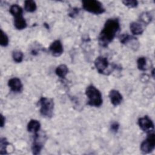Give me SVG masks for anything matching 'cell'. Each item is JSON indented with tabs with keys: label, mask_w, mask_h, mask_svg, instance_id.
<instances>
[{
	"label": "cell",
	"mask_w": 155,
	"mask_h": 155,
	"mask_svg": "<svg viewBox=\"0 0 155 155\" xmlns=\"http://www.w3.org/2000/svg\"><path fill=\"white\" fill-rule=\"evenodd\" d=\"M120 30V24L117 18H110L106 21L98 37V42L103 47H106L113 40Z\"/></svg>",
	"instance_id": "1"
},
{
	"label": "cell",
	"mask_w": 155,
	"mask_h": 155,
	"mask_svg": "<svg viewBox=\"0 0 155 155\" xmlns=\"http://www.w3.org/2000/svg\"><path fill=\"white\" fill-rule=\"evenodd\" d=\"M85 94L88 98V105L92 107H99L102 104V94L100 91L94 86L90 85L85 90Z\"/></svg>",
	"instance_id": "2"
},
{
	"label": "cell",
	"mask_w": 155,
	"mask_h": 155,
	"mask_svg": "<svg viewBox=\"0 0 155 155\" xmlns=\"http://www.w3.org/2000/svg\"><path fill=\"white\" fill-rule=\"evenodd\" d=\"M40 106V113L43 117L50 118L53 116L54 102L51 98L42 97L38 101Z\"/></svg>",
	"instance_id": "3"
},
{
	"label": "cell",
	"mask_w": 155,
	"mask_h": 155,
	"mask_svg": "<svg viewBox=\"0 0 155 155\" xmlns=\"http://www.w3.org/2000/svg\"><path fill=\"white\" fill-rule=\"evenodd\" d=\"M82 7L85 10L95 15L102 14L105 11L102 4L96 0L82 1Z\"/></svg>",
	"instance_id": "4"
},
{
	"label": "cell",
	"mask_w": 155,
	"mask_h": 155,
	"mask_svg": "<svg viewBox=\"0 0 155 155\" xmlns=\"http://www.w3.org/2000/svg\"><path fill=\"white\" fill-rule=\"evenodd\" d=\"M155 147V135L153 132L148 133V136L140 145V150L144 154L150 153Z\"/></svg>",
	"instance_id": "5"
},
{
	"label": "cell",
	"mask_w": 155,
	"mask_h": 155,
	"mask_svg": "<svg viewBox=\"0 0 155 155\" xmlns=\"http://www.w3.org/2000/svg\"><path fill=\"white\" fill-rule=\"evenodd\" d=\"M94 65L97 71L101 74H108L110 73L109 69V62L107 58L102 56H98L94 61Z\"/></svg>",
	"instance_id": "6"
},
{
	"label": "cell",
	"mask_w": 155,
	"mask_h": 155,
	"mask_svg": "<svg viewBox=\"0 0 155 155\" xmlns=\"http://www.w3.org/2000/svg\"><path fill=\"white\" fill-rule=\"evenodd\" d=\"M138 125L142 130L147 133H151L154 130L153 122L148 116L140 117L138 119Z\"/></svg>",
	"instance_id": "7"
},
{
	"label": "cell",
	"mask_w": 155,
	"mask_h": 155,
	"mask_svg": "<svg viewBox=\"0 0 155 155\" xmlns=\"http://www.w3.org/2000/svg\"><path fill=\"white\" fill-rule=\"evenodd\" d=\"M49 50L53 56L58 57L61 56L63 51V45L59 40H56L53 42L49 47Z\"/></svg>",
	"instance_id": "8"
},
{
	"label": "cell",
	"mask_w": 155,
	"mask_h": 155,
	"mask_svg": "<svg viewBox=\"0 0 155 155\" xmlns=\"http://www.w3.org/2000/svg\"><path fill=\"white\" fill-rule=\"evenodd\" d=\"M40 139L41 138L38 133L34 134L33 142L31 146V150L33 154H39L43 147V142Z\"/></svg>",
	"instance_id": "9"
},
{
	"label": "cell",
	"mask_w": 155,
	"mask_h": 155,
	"mask_svg": "<svg viewBox=\"0 0 155 155\" xmlns=\"http://www.w3.org/2000/svg\"><path fill=\"white\" fill-rule=\"evenodd\" d=\"M8 85L12 91L19 93L22 91L23 85L21 80L18 78L10 79L8 82Z\"/></svg>",
	"instance_id": "10"
},
{
	"label": "cell",
	"mask_w": 155,
	"mask_h": 155,
	"mask_svg": "<svg viewBox=\"0 0 155 155\" xmlns=\"http://www.w3.org/2000/svg\"><path fill=\"white\" fill-rule=\"evenodd\" d=\"M109 97L114 106L119 105L122 101V96L118 90H111L109 93Z\"/></svg>",
	"instance_id": "11"
},
{
	"label": "cell",
	"mask_w": 155,
	"mask_h": 155,
	"mask_svg": "<svg viewBox=\"0 0 155 155\" xmlns=\"http://www.w3.org/2000/svg\"><path fill=\"white\" fill-rule=\"evenodd\" d=\"M41 128L40 122L35 119H31L29 121L27 125V130L30 133H32L33 134L37 133Z\"/></svg>",
	"instance_id": "12"
},
{
	"label": "cell",
	"mask_w": 155,
	"mask_h": 155,
	"mask_svg": "<svg viewBox=\"0 0 155 155\" xmlns=\"http://www.w3.org/2000/svg\"><path fill=\"white\" fill-rule=\"evenodd\" d=\"M130 31L134 35H142L143 32V28L142 25L137 22H133L130 25Z\"/></svg>",
	"instance_id": "13"
},
{
	"label": "cell",
	"mask_w": 155,
	"mask_h": 155,
	"mask_svg": "<svg viewBox=\"0 0 155 155\" xmlns=\"http://www.w3.org/2000/svg\"><path fill=\"white\" fill-rule=\"evenodd\" d=\"M14 26L18 30H23L27 27V22L22 16L15 18Z\"/></svg>",
	"instance_id": "14"
},
{
	"label": "cell",
	"mask_w": 155,
	"mask_h": 155,
	"mask_svg": "<svg viewBox=\"0 0 155 155\" xmlns=\"http://www.w3.org/2000/svg\"><path fill=\"white\" fill-rule=\"evenodd\" d=\"M68 72V67L65 64H61L58 66L55 70V73L58 76L64 79L65 78L66 75Z\"/></svg>",
	"instance_id": "15"
},
{
	"label": "cell",
	"mask_w": 155,
	"mask_h": 155,
	"mask_svg": "<svg viewBox=\"0 0 155 155\" xmlns=\"http://www.w3.org/2000/svg\"><path fill=\"white\" fill-rule=\"evenodd\" d=\"M10 13L15 17H18L22 16V9L18 4H13L10 8Z\"/></svg>",
	"instance_id": "16"
},
{
	"label": "cell",
	"mask_w": 155,
	"mask_h": 155,
	"mask_svg": "<svg viewBox=\"0 0 155 155\" xmlns=\"http://www.w3.org/2000/svg\"><path fill=\"white\" fill-rule=\"evenodd\" d=\"M139 19L141 22L143 23L144 24L148 25L152 20V16L151 15L150 12H145L140 15Z\"/></svg>",
	"instance_id": "17"
},
{
	"label": "cell",
	"mask_w": 155,
	"mask_h": 155,
	"mask_svg": "<svg viewBox=\"0 0 155 155\" xmlns=\"http://www.w3.org/2000/svg\"><path fill=\"white\" fill-rule=\"evenodd\" d=\"M36 4L34 1L27 0L24 2V8L28 12H33L36 10Z\"/></svg>",
	"instance_id": "18"
},
{
	"label": "cell",
	"mask_w": 155,
	"mask_h": 155,
	"mask_svg": "<svg viewBox=\"0 0 155 155\" xmlns=\"http://www.w3.org/2000/svg\"><path fill=\"white\" fill-rule=\"evenodd\" d=\"M10 145V143L7 140L6 138L2 137L0 140V154H7V148Z\"/></svg>",
	"instance_id": "19"
},
{
	"label": "cell",
	"mask_w": 155,
	"mask_h": 155,
	"mask_svg": "<svg viewBox=\"0 0 155 155\" xmlns=\"http://www.w3.org/2000/svg\"><path fill=\"white\" fill-rule=\"evenodd\" d=\"M137 68L141 71L147 70V59L145 57H140L137 61Z\"/></svg>",
	"instance_id": "20"
},
{
	"label": "cell",
	"mask_w": 155,
	"mask_h": 155,
	"mask_svg": "<svg viewBox=\"0 0 155 155\" xmlns=\"http://www.w3.org/2000/svg\"><path fill=\"white\" fill-rule=\"evenodd\" d=\"M23 56H24V55H23L22 52H21L20 51H18V50L14 51L12 54V57H13L14 61L17 63H19L22 61Z\"/></svg>",
	"instance_id": "21"
},
{
	"label": "cell",
	"mask_w": 155,
	"mask_h": 155,
	"mask_svg": "<svg viewBox=\"0 0 155 155\" xmlns=\"http://www.w3.org/2000/svg\"><path fill=\"white\" fill-rule=\"evenodd\" d=\"M0 44L2 47H6L8 44V38L7 35L2 31V30H1Z\"/></svg>",
	"instance_id": "22"
},
{
	"label": "cell",
	"mask_w": 155,
	"mask_h": 155,
	"mask_svg": "<svg viewBox=\"0 0 155 155\" xmlns=\"http://www.w3.org/2000/svg\"><path fill=\"white\" fill-rule=\"evenodd\" d=\"M133 38V36L129 35L128 33H124L119 36V41L123 44H127Z\"/></svg>",
	"instance_id": "23"
},
{
	"label": "cell",
	"mask_w": 155,
	"mask_h": 155,
	"mask_svg": "<svg viewBox=\"0 0 155 155\" xmlns=\"http://www.w3.org/2000/svg\"><path fill=\"white\" fill-rule=\"evenodd\" d=\"M123 4L127 6L129 8H134L137 6L138 2L135 0H128V1H122Z\"/></svg>",
	"instance_id": "24"
},
{
	"label": "cell",
	"mask_w": 155,
	"mask_h": 155,
	"mask_svg": "<svg viewBox=\"0 0 155 155\" xmlns=\"http://www.w3.org/2000/svg\"><path fill=\"white\" fill-rule=\"evenodd\" d=\"M79 10H80L78 8H71L70 10L68 15L71 18H74L77 15H78Z\"/></svg>",
	"instance_id": "25"
},
{
	"label": "cell",
	"mask_w": 155,
	"mask_h": 155,
	"mask_svg": "<svg viewBox=\"0 0 155 155\" xmlns=\"http://www.w3.org/2000/svg\"><path fill=\"white\" fill-rule=\"evenodd\" d=\"M119 124L117 122H113L111 125V130L113 131V132H117L119 130Z\"/></svg>",
	"instance_id": "26"
},
{
	"label": "cell",
	"mask_w": 155,
	"mask_h": 155,
	"mask_svg": "<svg viewBox=\"0 0 155 155\" xmlns=\"http://www.w3.org/2000/svg\"><path fill=\"white\" fill-rule=\"evenodd\" d=\"M5 117H4V116L2 114H1V127H3L5 124Z\"/></svg>",
	"instance_id": "27"
},
{
	"label": "cell",
	"mask_w": 155,
	"mask_h": 155,
	"mask_svg": "<svg viewBox=\"0 0 155 155\" xmlns=\"http://www.w3.org/2000/svg\"><path fill=\"white\" fill-rule=\"evenodd\" d=\"M154 70L153 69V71H152V72H151V73H152V75H153V77H154Z\"/></svg>",
	"instance_id": "28"
}]
</instances>
